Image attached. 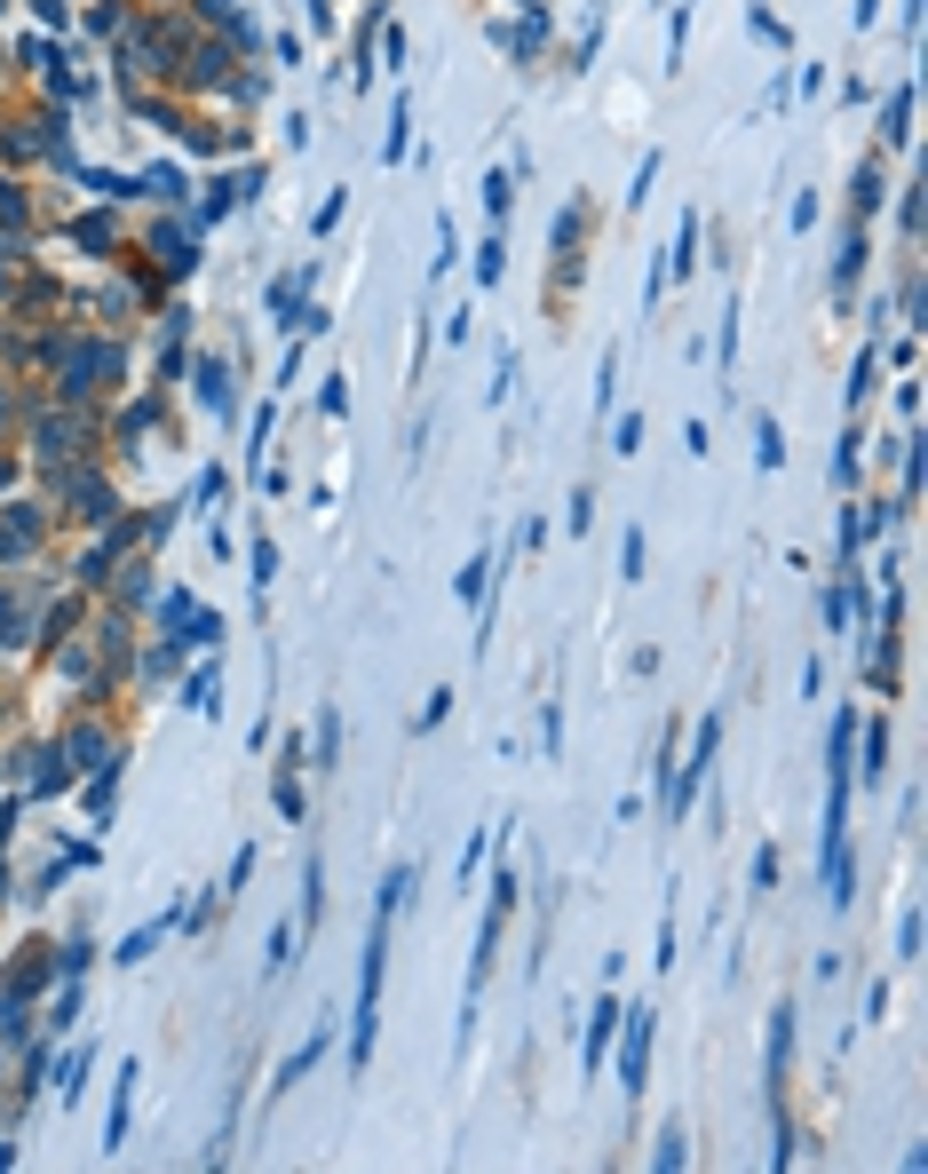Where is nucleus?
Returning <instances> with one entry per match:
<instances>
[{
    "label": "nucleus",
    "mask_w": 928,
    "mask_h": 1174,
    "mask_svg": "<svg viewBox=\"0 0 928 1174\" xmlns=\"http://www.w3.org/2000/svg\"><path fill=\"white\" fill-rule=\"evenodd\" d=\"M484 572H492V556H476V564L461 572V603H476V595H484Z\"/></svg>",
    "instance_id": "nucleus-19"
},
{
    "label": "nucleus",
    "mask_w": 928,
    "mask_h": 1174,
    "mask_svg": "<svg viewBox=\"0 0 928 1174\" xmlns=\"http://www.w3.org/2000/svg\"><path fill=\"white\" fill-rule=\"evenodd\" d=\"M540 746H548V762L564 754V706H556V699L540 706Z\"/></svg>",
    "instance_id": "nucleus-11"
},
{
    "label": "nucleus",
    "mask_w": 928,
    "mask_h": 1174,
    "mask_svg": "<svg viewBox=\"0 0 928 1174\" xmlns=\"http://www.w3.org/2000/svg\"><path fill=\"white\" fill-rule=\"evenodd\" d=\"M714 746H722V714H706L698 722V746H691V762L667 778V802H659V818L667 825H683L691 818V802H698V786H706V770H714Z\"/></svg>",
    "instance_id": "nucleus-2"
},
{
    "label": "nucleus",
    "mask_w": 928,
    "mask_h": 1174,
    "mask_svg": "<svg viewBox=\"0 0 928 1174\" xmlns=\"http://www.w3.org/2000/svg\"><path fill=\"white\" fill-rule=\"evenodd\" d=\"M318 1056H326V1032H318V1040H302V1056H286V1063H278V1079H270V1095H286L294 1079H310V1063H318Z\"/></svg>",
    "instance_id": "nucleus-8"
},
{
    "label": "nucleus",
    "mask_w": 928,
    "mask_h": 1174,
    "mask_svg": "<svg viewBox=\"0 0 928 1174\" xmlns=\"http://www.w3.org/2000/svg\"><path fill=\"white\" fill-rule=\"evenodd\" d=\"M619 580H643V532L619 540Z\"/></svg>",
    "instance_id": "nucleus-15"
},
{
    "label": "nucleus",
    "mask_w": 928,
    "mask_h": 1174,
    "mask_svg": "<svg viewBox=\"0 0 928 1174\" xmlns=\"http://www.w3.org/2000/svg\"><path fill=\"white\" fill-rule=\"evenodd\" d=\"M857 738H865V778H881L889 770V730L881 722H857Z\"/></svg>",
    "instance_id": "nucleus-9"
},
{
    "label": "nucleus",
    "mask_w": 928,
    "mask_h": 1174,
    "mask_svg": "<svg viewBox=\"0 0 928 1174\" xmlns=\"http://www.w3.org/2000/svg\"><path fill=\"white\" fill-rule=\"evenodd\" d=\"M786 1063H794V1008H770V1087L786 1079Z\"/></svg>",
    "instance_id": "nucleus-7"
},
{
    "label": "nucleus",
    "mask_w": 928,
    "mask_h": 1174,
    "mask_svg": "<svg viewBox=\"0 0 928 1174\" xmlns=\"http://www.w3.org/2000/svg\"><path fill=\"white\" fill-rule=\"evenodd\" d=\"M183 913H191V905H183V897H175V905H167V913H151V921H143V929H127V937L112 944V968H135V960H151V944H159V937H175V929H183Z\"/></svg>",
    "instance_id": "nucleus-4"
},
{
    "label": "nucleus",
    "mask_w": 928,
    "mask_h": 1174,
    "mask_svg": "<svg viewBox=\"0 0 928 1174\" xmlns=\"http://www.w3.org/2000/svg\"><path fill=\"white\" fill-rule=\"evenodd\" d=\"M445 706H453V691H429V706L413 714V730H437V722H445Z\"/></svg>",
    "instance_id": "nucleus-18"
},
{
    "label": "nucleus",
    "mask_w": 928,
    "mask_h": 1174,
    "mask_svg": "<svg viewBox=\"0 0 928 1174\" xmlns=\"http://www.w3.org/2000/svg\"><path fill=\"white\" fill-rule=\"evenodd\" d=\"M286 960H294V921L270 929V976H286Z\"/></svg>",
    "instance_id": "nucleus-13"
},
{
    "label": "nucleus",
    "mask_w": 928,
    "mask_h": 1174,
    "mask_svg": "<svg viewBox=\"0 0 928 1174\" xmlns=\"http://www.w3.org/2000/svg\"><path fill=\"white\" fill-rule=\"evenodd\" d=\"M183 706H191V714H215V667H199V675H191Z\"/></svg>",
    "instance_id": "nucleus-12"
},
{
    "label": "nucleus",
    "mask_w": 928,
    "mask_h": 1174,
    "mask_svg": "<svg viewBox=\"0 0 928 1174\" xmlns=\"http://www.w3.org/2000/svg\"><path fill=\"white\" fill-rule=\"evenodd\" d=\"M500 270H508V254H500V231H492V238H484V254H476V278H484V286H492V278H500Z\"/></svg>",
    "instance_id": "nucleus-16"
},
{
    "label": "nucleus",
    "mask_w": 928,
    "mask_h": 1174,
    "mask_svg": "<svg viewBox=\"0 0 928 1174\" xmlns=\"http://www.w3.org/2000/svg\"><path fill=\"white\" fill-rule=\"evenodd\" d=\"M318 873H326V865H318V849H310V857H302V937L318 929Z\"/></svg>",
    "instance_id": "nucleus-10"
},
{
    "label": "nucleus",
    "mask_w": 928,
    "mask_h": 1174,
    "mask_svg": "<svg viewBox=\"0 0 928 1174\" xmlns=\"http://www.w3.org/2000/svg\"><path fill=\"white\" fill-rule=\"evenodd\" d=\"M611 445H619V453H635V445H643V413H619V437H611Z\"/></svg>",
    "instance_id": "nucleus-20"
},
{
    "label": "nucleus",
    "mask_w": 928,
    "mask_h": 1174,
    "mask_svg": "<svg viewBox=\"0 0 928 1174\" xmlns=\"http://www.w3.org/2000/svg\"><path fill=\"white\" fill-rule=\"evenodd\" d=\"M619 1016H627V1008H619V992H603V1000H595V1016H587V1048H580V1071H587V1079H595V1071H603V1056H611Z\"/></svg>",
    "instance_id": "nucleus-5"
},
{
    "label": "nucleus",
    "mask_w": 928,
    "mask_h": 1174,
    "mask_svg": "<svg viewBox=\"0 0 928 1174\" xmlns=\"http://www.w3.org/2000/svg\"><path fill=\"white\" fill-rule=\"evenodd\" d=\"M413 873H389L381 881V905H373V937H365V960H357V1000H349V1071L365 1079L373 1063V1016H381V976H389V929H397V905H405Z\"/></svg>",
    "instance_id": "nucleus-1"
},
{
    "label": "nucleus",
    "mask_w": 928,
    "mask_h": 1174,
    "mask_svg": "<svg viewBox=\"0 0 928 1174\" xmlns=\"http://www.w3.org/2000/svg\"><path fill=\"white\" fill-rule=\"evenodd\" d=\"M611 1040H619V1095H643V1087H651V1040H659V1008H627Z\"/></svg>",
    "instance_id": "nucleus-3"
},
{
    "label": "nucleus",
    "mask_w": 928,
    "mask_h": 1174,
    "mask_svg": "<svg viewBox=\"0 0 928 1174\" xmlns=\"http://www.w3.org/2000/svg\"><path fill=\"white\" fill-rule=\"evenodd\" d=\"M270 802H278V818L302 825V786H294V778H278V786H270Z\"/></svg>",
    "instance_id": "nucleus-17"
},
{
    "label": "nucleus",
    "mask_w": 928,
    "mask_h": 1174,
    "mask_svg": "<svg viewBox=\"0 0 928 1174\" xmlns=\"http://www.w3.org/2000/svg\"><path fill=\"white\" fill-rule=\"evenodd\" d=\"M80 1071H88V1048H72V1056H64V1079H56V1103H72V1095H80Z\"/></svg>",
    "instance_id": "nucleus-14"
},
{
    "label": "nucleus",
    "mask_w": 928,
    "mask_h": 1174,
    "mask_svg": "<svg viewBox=\"0 0 928 1174\" xmlns=\"http://www.w3.org/2000/svg\"><path fill=\"white\" fill-rule=\"evenodd\" d=\"M135 1079H143V1063L127 1056V1063H119V1079H112V1119H104V1151H119V1143H127V1119H135Z\"/></svg>",
    "instance_id": "nucleus-6"
}]
</instances>
